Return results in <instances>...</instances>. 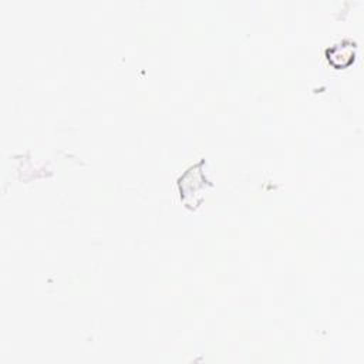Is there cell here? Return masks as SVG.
<instances>
[{"label": "cell", "mask_w": 364, "mask_h": 364, "mask_svg": "<svg viewBox=\"0 0 364 364\" xmlns=\"http://www.w3.org/2000/svg\"><path fill=\"white\" fill-rule=\"evenodd\" d=\"M355 43L351 40H343L330 48H327L326 55L328 63L336 68H344L348 67L354 61L355 55Z\"/></svg>", "instance_id": "cell-2"}, {"label": "cell", "mask_w": 364, "mask_h": 364, "mask_svg": "<svg viewBox=\"0 0 364 364\" xmlns=\"http://www.w3.org/2000/svg\"><path fill=\"white\" fill-rule=\"evenodd\" d=\"M203 166V161H200L199 164L191 166L192 173H193V182L192 183L185 175H182L179 178V189H181V198L183 199V202L188 206H196L200 202L203 189H206V186H209V181L205 176V172L202 169Z\"/></svg>", "instance_id": "cell-1"}]
</instances>
